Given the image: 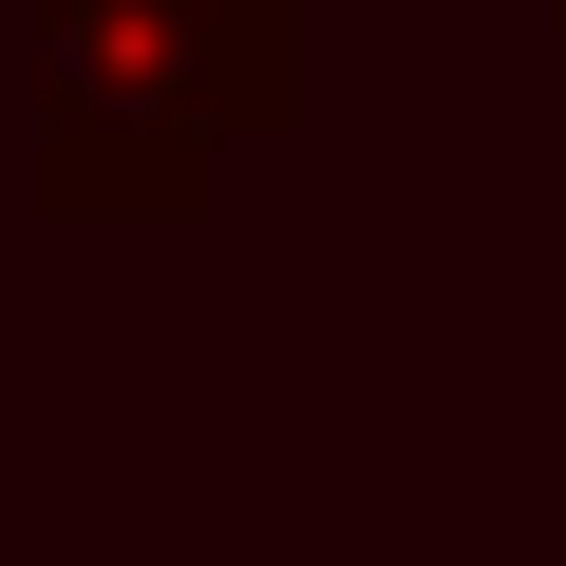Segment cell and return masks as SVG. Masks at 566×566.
Masks as SVG:
<instances>
[{"instance_id":"cell-1","label":"cell","mask_w":566,"mask_h":566,"mask_svg":"<svg viewBox=\"0 0 566 566\" xmlns=\"http://www.w3.org/2000/svg\"><path fill=\"white\" fill-rule=\"evenodd\" d=\"M264 133L227 76V0H39V189L57 208H170L208 151Z\"/></svg>"}]
</instances>
